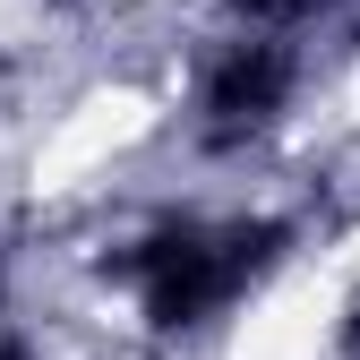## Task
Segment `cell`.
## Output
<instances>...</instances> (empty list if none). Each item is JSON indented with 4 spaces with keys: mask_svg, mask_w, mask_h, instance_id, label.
I'll return each mask as SVG.
<instances>
[{
    "mask_svg": "<svg viewBox=\"0 0 360 360\" xmlns=\"http://www.w3.org/2000/svg\"><path fill=\"white\" fill-rule=\"evenodd\" d=\"M275 249H283L275 223H232V232L180 223V232H155L129 257V275L146 283V318L155 326H198L206 309H223L240 283H257L266 266H275Z\"/></svg>",
    "mask_w": 360,
    "mask_h": 360,
    "instance_id": "cell-1",
    "label": "cell"
},
{
    "mask_svg": "<svg viewBox=\"0 0 360 360\" xmlns=\"http://www.w3.org/2000/svg\"><path fill=\"white\" fill-rule=\"evenodd\" d=\"M352 360H360V309H352Z\"/></svg>",
    "mask_w": 360,
    "mask_h": 360,
    "instance_id": "cell-5",
    "label": "cell"
},
{
    "mask_svg": "<svg viewBox=\"0 0 360 360\" xmlns=\"http://www.w3.org/2000/svg\"><path fill=\"white\" fill-rule=\"evenodd\" d=\"M283 95H292V52H283V43H240V52H223L214 77H206V120H198V138H206L214 155H232V146L257 138V129H275Z\"/></svg>",
    "mask_w": 360,
    "mask_h": 360,
    "instance_id": "cell-2",
    "label": "cell"
},
{
    "mask_svg": "<svg viewBox=\"0 0 360 360\" xmlns=\"http://www.w3.org/2000/svg\"><path fill=\"white\" fill-rule=\"evenodd\" d=\"M0 360H26V343H18V335H9V326H0Z\"/></svg>",
    "mask_w": 360,
    "mask_h": 360,
    "instance_id": "cell-4",
    "label": "cell"
},
{
    "mask_svg": "<svg viewBox=\"0 0 360 360\" xmlns=\"http://www.w3.org/2000/svg\"><path fill=\"white\" fill-rule=\"evenodd\" d=\"M249 18H266V26H292V18H318L326 0H240Z\"/></svg>",
    "mask_w": 360,
    "mask_h": 360,
    "instance_id": "cell-3",
    "label": "cell"
}]
</instances>
